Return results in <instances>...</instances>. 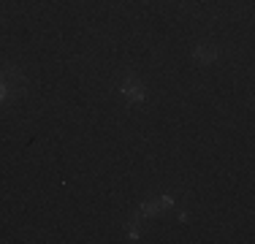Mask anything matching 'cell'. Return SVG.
I'll use <instances>...</instances> for the list:
<instances>
[{
    "instance_id": "obj_1",
    "label": "cell",
    "mask_w": 255,
    "mask_h": 244,
    "mask_svg": "<svg viewBox=\"0 0 255 244\" xmlns=\"http://www.w3.org/2000/svg\"><path fill=\"white\" fill-rule=\"evenodd\" d=\"M120 93H123L130 103H144V101H147L144 84L138 82L136 76H125V79H123V84H120Z\"/></svg>"
},
{
    "instance_id": "obj_2",
    "label": "cell",
    "mask_w": 255,
    "mask_h": 244,
    "mask_svg": "<svg viewBox=\"0 0 255 244\" xmlns=\"http://www.w3.org/2000/svg\"><path fill=\"white\" fill-rule=\"evenodd\" d=\"M220 57V49H212V46H196L193 49V60H198L201 65H209Z\"/></svg>"
}]
</instances>
